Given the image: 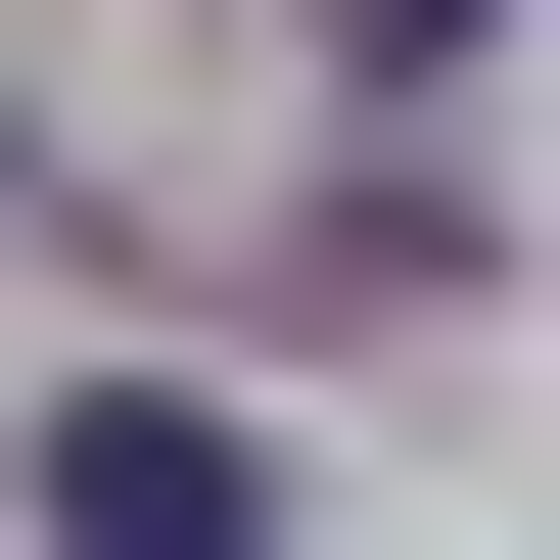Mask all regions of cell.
Instances as JSON below:
<instances>
[{
  "label": "cell",
  "instance_id": "obj_1",
  "mask_svg": "<svg viewBox=\"0 0 560 560\" xmlns=\"http://www.w3.org/2000/svg\"><path fill=\"white\" fill-rule=\"evenodd\" d=\"M47 560H280V467H234L187 374H94V420H47Z\"/></svg>",
  "mask_w": 560,
  "mask_h": 560
},
{
  "label": "cell",
  "instance_id": "obj_2",
  "mask_svg": "<svg viewBox=\"0 0 560 560\" xmlns=\"http://www.w3.org/2000/svg\"><path fill=\"white\" fill-rule=\"evenodd\" d=\"M327 47H374V94H467V47H560V0H327Z\"/></svg>",
  "mask_w": 560,
  "mask_h": 560
}]
</instances>
